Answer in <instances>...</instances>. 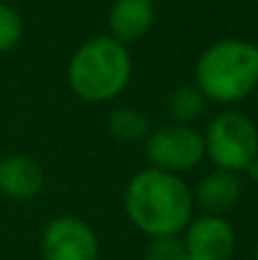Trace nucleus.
Segmentation results:
<instances>
[{
  "mask_svg": "<svg viewBox=\"0 0 258 260\" xmlns=\"http://www.w3.org/2000/svg\"><path fill=\"white\" fill-rule=\"evenodd\" d=\"M187 256L185 244L181 235H163V238H149L142 260H183Z\"/></svg>",
  "mask_w": 258,
  "mask_h": 260,
  "instance_id": "4468645a",
  "label": "nucleus"
},
{
  "mask_svg": "<svg viewBox=\"0 0 258 260\" xmlns=\"http://www.w3.org/2000/svg\"><path fill=\"white\" fill-rule=\"evenodd\" d=\"M144 151L151 167L183 176L204 162V133L185 123H165L149 133L144 139Z\"/></svg>",
  "mask_w": 258,
  "mask_h": 260,
  "instance_id": "39448f33",
  "label": "nucleus"
},
{
  "mask_svg": "<svg viewBox=\"0 0 258 260\" xmlns=\"http://www.w3.org/2000/svg\"><path fill=\"white\" fill-rule=\"evenodd\" d=\"M153 23V0H112L108 9V35L121 44H135L144 39Z\"/></svg>",
  "mask_w": 258,
  "mask_h": 260,
  "instance_id": "9d476101",
  "label": "nucleus"
},
{
  "mask_svg": "<svg viewBox=\"0 0 258 260\" xmlns=\"http://www.w3.org/2000/svg\"><path fill=\"white\" fill-rule=\"evenodd\" d=\"M44 260H99V235L80 217L62 215L41 231Z\"/></svg>",
  "mask_w": 258,
  "mask_h": 260,
  "instance_id": "423d86ee",
  "label": "nucleus"
},
{
  "mask_svg": "<svg viewBox=\"0 0 258 260\" xmlns=\"http://www.w3.org/2000/svg\"><path fill=\"white\" fill-rule=\"evenodd\" d=\"M23 32H25V25H23L21 14L12 5L0 0V55L9 53L21 44Z\"/></svg>",
  "mask_w": 258,
  "mask_h": 260,
  "instance_id": "ddd939ff",
  "label": "nucleus"
},
{
  "mask_svg": "<svg viewBox=\"0 0 258 260\" xmlns=\"http://www.w3.org/2000/svg\"><path fill=\"white\" fill-rule=\"evenodd\" d=\"M254 260H258V244H256V249H254Z\"/></svg>",
  "mask_w": 258,
  "mask_h": 260,
  "instance_id": "dca6fc26",
  "label": "nucleus"
},
{
  "mask_svg": "<svg viewBox=\"0 0 258 260\" xmlns=\"http://www.w3.org/2000/svg\"><path fill=\"white\" fill-rule=\"evenodd\" d=\"M183 260H199V258H192V256H185V258H183Z\"/></svg>",
  "mask_w": 258,
  "mask_h": 260,
  "instance_id": "f3484780",
  "label": "nucleus"
},
{
  "mask_svg": "<svg viewBox=\"0 0 258 260\" xmlns=\"http://www.w3.org/2000/svg\"><path fill=\"white\" fill-rule=\"evenodd\" d=\"M123 212L146 238L181 235L195 215V199L183 176L146 167L128 180Z\"/></svg>",
  "mask_w": 258,
  "mask_h": 260,
  "instance_id": "f257e3e1",
  "label": "nucleus"
},
{
  "mask_svg": "<svg viewBox=\"0 0 258 260\" xmlns=\"http://www.w3.org/2000/svg\"><path fill=\"white\" fill-rule=\"evenodd\" d=\"M256 101H258V87H256Z\"/></svg>",
  "mask_w": 258,
  "mask_h": 260,
  "instance_id": "a211bd4d",
  "label": "nucleus"
},
{
  "mask_svg": "<svg viewBox=\"0 0 258 260\" xmlns=\"http://www.w3.org/2000/svg\"><path fill=\"white\" fill-rule=\"evenodd\" d=\"M195 85L213 103L245 101L258 87V44L238 37L210 44L195 64Z\"/></svg>",
  "mask_w": 258,
  "mask_h": 260,
  "instance_id": "f03ea898",
  "label": "nucleus"
},
{
  "mask_svg": "<svg viewBox=\"0 0 258 260\" xmlns=\"http://www.w3.org/2000/svg\"><path fill=\"white\" fill-rule=\"evenodd\" d=\"M46 176L41 165L25 153L0 157V194L12 201H30L44 192Z\"/></svg>",
  "mask_w": 258,
  "mask_h": 260,
  "instance_id": "6e6552de",
  "label": "nucleus"
},
{
  "mask_svg": "<svg viewBox=\"0 0 258 260\" xmlns=\"http://www.w3.org/2000/svg\"><path fill=\"white\" fill-rule=\"evenodd\" d=\"M206 96L199 91V87L192 85H181L172 91L169 96V114H172L174 123H185V126H195L206 112Z\"/></svg>",
  "mask_w": 258,
  "mask_h": 260,
  "instance_id": "f8f14e48",
  "label": "nucleus"
},
{
  "mask_svg": "<svg viewBox=\"0 0 258 260\" xmlns=\"http://www.w3.org/2000/svg\"><path fill=\"white\" fill-rule=\"evenodd\" d=\"M133 76L126 44L110 35L87 39L67 64V85L85 103H108L123 94Z\"/></svg>",
  "mask_w": 258,
  "mask_h": 260,
  "instance_id": "7ed1b4c3",
  "label": "nucleus"
},
{
  "mask_svg": "<svg viewBox=\"0 0 258 260\" xmlns=\"http://www.w3.org/2000/svg\"><path fill=\"white\" fill-rule=\"evenodd\" d=\"M108 130L119 144H140L149 137L151 123L140 110L117 108L108 117Z\"/></svg>",
  "mask_w": 258,
  "mask_h": 260,
  "instance_id": "9b49d317",
  "label": "nucleus"
},
{
  "mask_svg": "<svg viewBox=\"0 0 258 260\" xmlns=\"http://www.w3.org/2000/svg\"><path fill=\"white\" fill-rule=\"evenodd\" d=\"M240 176H247L249 180H254V183H258V157H256V160H251L249 165H247V169L242 171Z\"/></svg>",
  "mask_w": 258,
  "mask_h": 260,
  "instance_id": "2eb2a0df",
  "label": "nucleus"
},
{
  "mask_svg": "<svg viewBox=\"0 0 258 260\" xmlns=\"http://www.w3.org/2000/svg\"><path fill=\"white\" fill-rule=\"evenodd\" d=\"M249 3H256V5H258V0H249Z\"/></svg>",
  "mask_w": 258,
  "mask_h": 260,
  "instance_id": "6ab92c4d",
  "label": "nucleus"
},
{
  "mask_svg": "<svg viewBox=\"0 0 258 260\" xmlns=\"http://www.w3.org/2000/svg\"><path fill=\"white\" fill-rule=\"evenodd\" d=\"M242 176L233 171L213 169L197 183L192 189L195 208H201L204 215L224 217L240 203L242 199Z\"/></svg>",
  "mask_w": 258,
  "mask_h": 260,
  "instance_id": "1a4fd4ad",
  "label": "nucleus"
},
{
  "mask_svg": "<svg viewBox=\"0 0 258 260\" xmlns=\"http://www.w3.org/2000/svg\"><path fill=\"white\" fill-rule=\"evenodd\" d=\"M187 256L199 260H231L236 251V231L227 217L201 215L192 217L183 231Z\"/></svg>",
  "mask_w": 258,
  "mask_h": 260,
  "instance_id": "0eeeda50",
  "label": "nucleus"
},
{
  "mask_svg": "<svg viewBox=\"0 0 258 260\" xmlns=\"http://www.w3.org/2000/svg\"><path fill=\"white\" fill-rule=\"evenodd\" d=\"M206 157L215 169L242 174L258 157V128L247 114L224 110L208 123L204 133Z\"/></svg>",
  "mask_w": 258,
  "mask_h": 260,
  "instance_id": "20e7f679",
  "label": "nucleus"
}]
</instances>
